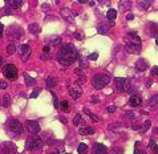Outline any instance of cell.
<instances>
[{"instance_id":"obj_1","label":"cell","mask_w":158,"mask_h":154,"mask_svg":"<svg viewBox=\"0 0 158 154\" xmlns=\"http://www.w3.org/2000/svg\"><path fill=\"white\" fill-rule=\"evenodd\" d=\"M79 59V52L73 44H64L57 53V61L61 65H70Z\"/></svg>"},{"instance_id":"obj_2","label":"cell","mask_w":158,"mask_h":154,"mask_svg":"<svg viewBox=\"0 0 158 154\" xmlns=\"http://www.w3.org/2000/svg\"><path fill=\"white\" fill-rule=\"evenodd\" d=\"M5 128H7V133H8V136H11L12 138H15V137L20 136L23 133V130H24V126H23L18 121V120H13V118L8 120Z\"/></svg>"},{"instance_id":"obj_3","label":"cell","mask_w":158,"mask_h":154,"mask_svg":"<svg viewBox=\"0 0 158 154\" xmlns=\"http://www.w3.org/2000/svg\"><path fill=\"white\" fill-rule=\"evenodd\" d=\"M126 51L129 53H140L141 52V39L137 35L129 36L126 43Z\"/></svg>"},{"instance_id":"obj_4","label":"cell","mask_w":158,"mask_h":154,"mask_svg":"<svg viewBox=\"0 0 158 154\" xmlns=\"http://www.w3.org/2000/svg\"><path fill=\"white\" fill-rule=\"evenodd\" d=\"M110 82V76L106 75V73H100V75H96L92 80V85L93 88L96 89H102L105 85Z\"/></svg>"},{"instance_id":"obj_5","label":"cell","mask_w":158,"mask_h":154,"mask_svg":"<svg viewBox=\"0 0 158 154\" xmlns=\"http://www.w3.org/2000/svg\"><path fill=\"white\" fill-rule=\"evenodd\" d=\"M43 145V138H40L37 134H31L25 141V148L28 150H35L41 148Z\"/></svg>"},{"instance_id":"obj_6","label":"cell","mask_w":158,"mask_h":154,"mask_svg":"<svg viewBox=\"0 0 158 154\" xmlns=\"http://www.w3.org/2000/svg\"><path fill=\"white\" fill-rule=\"evenodd\" d=\"M16 153H18V148L13 142L5 141L0 143V154H16Z\"/></svg>"},{"instance_id":"obj_7","label":"cell","mask_w":158,"mask_h":154,"mask_svg":"<svg viewBox=\"0 0 158 154\" xmlns=\"http://www.w3.org/2000/svg\"><path fill=\"white\" fill-rule=\"evenodd\" d=\"M116 89L118 92H127V90H130V80L125 79V77L116 79Z\"/></svg>"},{"instance_id":"obj_8","label":"cell","mask_w":158,"mask_h":154,"mask_svg":"<svg viewBox=\"0 0 158 154\" xmlns=\"http://www.w3.org/2000/svg\"><path fill=\"white\" fill-rule=\"evenodd\" d=\"M3 75H4L8 80H16L18 79V69L13 64H7L3 68Z\"/></svg>"},{"instance_id":"obj_9","label":"cell","mask_w":158,"mask_h":154,"mask_svg":"<svg viewBox=\"0 0 158 154\" xmlns=\"http://www.w3.org/2000/svg\"><path fill=\"white\" fill-rule=\"evenodd\" d=\"M23 36H24V31H23L21 27L16 25V27H12L11 29H9V37L12 40H19L21 39Z\"/></svg>"},{"instance_id":"obj_10","label":"cell","mask_w":158,"mask_h":154,"mask_svg":"<svg viewBox=\"0 0 158 154\" xmlns=\"http://www.w3.org/2000/svg\"><path fill=\"white\" fill-rule=\"evenodd\" d=\"M24 128L28 130L31 134H37V133L40 132V125L36 121H32V120H28V121L25 122Z\"/></svg>"},{"instance_id":"obj_11","label":"cell","mask_w":158,"mask_h":154,"mask_svg":"<svg viewBox=\"0 0 158 154\" xmlns=\"http://www.w3.org/2000/svg\"><path fill=\"white\" fill-rule=\"evenodd\" d=\"M82 95V89L80 88L79 85H72L69 88V96L72 97L73 100H77V98H80V96Z\"/></svg>"},{"instance_id":"obj_12","label":"cell","mask_w":158,"mask_h":154,"mask_svg":"<svg viewBox=\"0 0 158 154\" xmlns=\"http://www.w3.org/2000/svg\"><path fill=\"white\" fill-rule=\"evenodd\" d=\"M60 13H61V16L65 20H68V21H73V19L77 16V13L76 12H72L70 9H68V8H63L61 11H60Z\"/></svg>"},{"instance_id":"obj_13","label":"cell","mask_w":158,"mask_h":154,"mask_svg":"<svg viewBox=\"0 0 158 154\" xmlns=\"http://www.w3.org/2000/svg\"><path fill=\"white\" fill-rule=\"evenodd\" d=\"M92 150H93V153H95V154H108L106 146L102 145V143H95Z\"/></svg>"},{"instance_id":"obj_14","label":"cell","mask_w":158,"mask_h":154,"mask_svg":"<svg viewBox=\"0 0 158 154\" xmlns=\"http://www.w3.org/2000/svg\"><path fill=\"white\" fill-rule=\"evenodd\" d=\"M136 68H137V71L143 72V71H146V69L149 68V64H147V61L145 59H138L137 60V63H136Z\"/></svg>"},{"instance_id":"obj_15","label":"cell","mask_w":158,"mask_h":154,"mask_svg":"<svg viewBox=\"0 0 158 154\" xmlns=\"http://www.w3.org/2000/svg\"><path fill=\"white\" fill-rule=\"evenodd\" d=\"M7 4L13 9H18L23 5V0H7Z\"/></svg>"},{"instance_id":"obj_16","label":"cell","mask_w":158,"mask_h":154,"mask_svg":"<svg viewBox=\"0 0 158 154\" xmlns=\"http://www.w3.org/2000/svg\"><path fill=\"white\" fill-rule=\"evenodd\" d=\"M79 133L82 136H86V134H93L95 133V129L92 126H84V128H80L79 129Z\"/></svg>"},{"instance_id":"obj_17","label":"cell","mask_w":158,"mask_h":154,"mask_svg":"<svg viewBox=\"0 0 158 154\" xmlns=\"http://www.w3.org/2000/svg\"><path fill=\"white\" fill-rule=\"evenodd\" d=\"M129 102H130V105H132V106H138V105H141V102H142V100H141V97H140V96H137V95H133L132 97H130Z\"/></svg>"},{"instance_id":"obj_18","label":"cell","mask_w":158,"mask_h":154,"mask_svg":"<svg viewBox=\"0 0 158 154\" xmlns=\"http://www.w3.org/2000/svg\"><path fill=\"white\" fill-rule=\"evenodd\" d=\"M28 29H29V32H31L32 35H39V33H40V25L36 24V23L29 24L28 25Z\"/></svg>"},{"instance_id":"obj_19","label":"cell","mask_w":158,"mask_h":154,"mask_svg":"<svg viewBox=\"0 0 158 154\" xmlns=\"http://www.w3.org/2000/svg\"><path fill=\"white\" fill-rule=\"evenodd\" d=\"M112 25H113V21H110L108 25H106V24H101V25L98 27V28H97V32L101 33V35H104V33H106L108 31H109V28H110Z\"/></svg>"},{"instance_id":"obj_20","label":"cell","mask_w":158,"mask_h":154,"mask_svg":"<svg viewBox=\"0 0 158 154\" xmlns=\"http://www.w3.org/2000/svg\"><path fill=\"white\" fill-rule=\"evenodd\" d=\"M106 18L109 19L110 21H113V20L117 18V11H116V9H113V8H110L109 11L106 12Z\"/></svg>"},{"instance_id":"obj_21","label":"cell","mask_w":158,"mask_h":154,"mask_svg":"<svg viewBox=\"0 0 158 154\" xmlns=\"http://www.w3.org/2000/svg\"><path fill=\"white\" fill-rule=\"evenodd\" d=\"M122 128H124V125L122 124H120V122H116V124L109 125V130H112V132H120Z\"/></svg>"},{"instance_id":"obj_22","label":"cell","mask_w":158,"mask_h":154,"mask_svg":"<svg viewBox=\"0 0 158 154\" xmlns=\"http://www.w3.org/2000/svg\"><path fill=\"white\" fill-rule=\"evenodd\" d=\"M149 27H150V29H152V35L150 36H153V37H158V25L156 24V23H150Z\"/></svg>"},{"instance_id":"obj_23","label":"cell","mask_w":158,"mask_h":154,"mask_svg":"<svg viewBox=\"0 0 158 154\" xmlns=\"http://www.w3.org/2000/svg\"><path fill=\"white\" fill-rule=\"evenodd\" d=\"M19 51H20V55H24V53L31 52V48H29L28 44H21L19 47Z\"/></svg>"},{"instance_id":"obj_24","label":"cell","mask_w":158,"mask_h":154,"mask_svg":"<svg viewBox=\"0 0 158 154\" xmlns=\"http://www.w3.org/2000/svg\"><path fill=\"white\" fill-rule=\"evenodd\" d=\"M150 4H152V0H142V2L138 3V7L141 9H146V8H149Z\"/></svg>"},{"instance_id":"obj_25","label":"cell","mask_w":158,"mask_h":154,"mask_svg":"<svg viewBox=\"0 0 158 154\" xmlns=\"http://www.w3.org/2000/svg\"><path fill=\"white\" fill-rule=\"evenodd\" d=\"M24 80H25V84H27V85H29V86H31V85H35V84H36V80L32 79V77L29 76V75H27V73L24 75Z\"/></svg>"},{"instance_id":"obj_26","label":"cell","mask_w":158,"mask_h":154,"mask_svg":"<svg viewBox=\"0 0 158 154\" xmlns=\"http://www.w3.org/2000/svg\"><path fill=\"white\" fill-rule=\"evenodd\" d=\"M77 152H79V154H86L88 153V146L85 143H80L79 148H77Z\"/></svg>"},{"instance_id":"obj_27","label":"cell","mask_w":158,"mask_h":154,"mask_svg":"<svg viewBox=\"0 0 158 154\" xmlns=\"http://www.w3.org/2000/svg\"><path fill=\"white\" fill-rule=\"evenodd\" d=\"M9 104H11V98H9L8 95L3 96L2 97V105L4 106V108H7V106H9Z\"/></svg>"},{"instance_id":"obj_28","label":"cell","mask_w":158,"mask_h":154,"mask_svg":"<svg viewBox=\"0 0 158 154\" xmlns=\"http://www.w3.org/2000/svg\"><path fill=\"white\" fill-rule=\"evenodd\" d=\"M158 105V95H154L152 98L149 100V106H152V108H154V106Z\"/></svg>"},{"instance_id":"obj_29","label":"cell","mask_w":158,"mask_h":154,"mask_svg":"<svg viewBox=\"0 0 158 154\" xmlns=\"http://www.w3.org/2000/svg\"><path fill=\"white\" fill-rule=\"evenodd\" d=\"M45 84H47V88H48L49 90H52V88H53V86H55V81H53V79H52V77H47Z\"/></svg>"},{"instance_id":"obj_30","label":"cell","mask_w":158,"mask_h":154,"mask_svg":"<svg viewBox=\"0 0 158 154\" xmlns=\"http://www.w3.org/2000/svg\"><path fill=\"white\" fill-rule=\"evenodd\" d=\"M7 52H8L9 55H13V53L16 52V45L13 44V43H9V44L7 45Z\"/></svg>"},{"instance_id":"obj_31","label":"cell","mask_w":158,"mask_h":154,"mask_svg":"<svg viewBox=\"0 0 158 154\" xmlns=\"http://www.w3.org/2000/svg\"><path fill=\"white\" fill-rule=\"evenodd\" d=\"M121 7L124 9H129L132 7V2L130 0H121Z\"/></svg>"},{"instance_id":"obj_32","label":"cell","mask_w":158,"mask_h":154,"mask_svg":"<svg viewBox=\"0 0 158 154\" xmlns=\"http://www.w3.org/2000/svg\"><path fill=\"white\" fill-rule=\"evenodd\" d=\"M61 44V39L59 37V36H53V37L51 39V45H60Z\"/></svg>"},{"instance_id":"obj_33","label":"cell","mask_w":158,"mask_h":154,"mask_svg":"<svg viewBox=\"0 0 158 154\" xmlns=\"http://www.w3.org/2000/svg\"><path fill=\"white\" fill-rule=\"evenodd\" d=\"M84 113H86V114H88V116L90 117V120H92L93 122H97V121H98V117L95 116V114H93V113H90L88 109H84Z\"/></svg>"},{"instance_id":"obj_34","label":"cell","mask_w":158,"mask_h":154,"mask_svg":"<svg viewBox=\"0 0 158 154\" xmlns=\"http://www.w3.org/2000/svg\"><path fill=\"white\" fill-rule=\"evenodd\" d=\"M149 128H150V121H149V120H146V121L143 122V125L141 126V133H145Z\"/></svg>"},{"instance_id":"obj_35","label":"cell","mask_w":158,"mask_h":154,"mask_svg":"<svg viewBox=\"0 0 158 154\" xmlns=\"http://www.w3.org/2000/svg\"><path fill=\"white\" fill-rule=\"evenodd\" d=\"M108 154H124V149L122 148H114L112 152H108Z\"/></svg>"},{"instance_id":"obj_36","label":"cell","mask_w":158,"mask_h":154,"mask_svg":"<svg viewBox=\"0 0 158 154\" xmlns=\"http://www.w3.org/2000/svg\"><path fill=\"white\" fill-rule=\"evenodd\" d=\"M60 106H61V109L64 110V112H69V102L68 101H63Z\"/></svg>"},{"instance_id":"obj_37","label":"cell","mask_w":158,"mask_h":154,"mask_svg":"<svg viewBox=\"0 0 158 154\" xmlns=\"http://www.w3.org/2000/svg\"><path fill=\"white\" fill-rule=\"evenodd\" d=\"M80 122H81V116L76 114L75 117H73V125H79Z\"/></svg>"},{"instance_id":"obj_38","label":"cell","mask_w":158,"mask_h":154,"mask_svg":"<svg viewBox=\"0 0 158 154\" xmlns=\"http://www.w3.org/2000/svg\"><path fill=\"white\" fill-rule=\"evenodd\" d=\"M134 113L133 112H127V113H125V118L126 120H134Z\"/></svg>"},{"instance_id":"obj_39","label":"cell","mask_w":158,"mask_h":154,"mask_svg":"<svg viewBox=\"0 0 158 154\" xmlns=\"http://www.w3.org/2000/svg\"><path fill=\"white\" fill-rule=\"evenodd\" d=\"M89 102L90 104H97V102H100V98L97 96H92L90 97V100H89Z\"/></svg>"},{"instance_id":"obj_40","label":"cell","mask_w":158,"mask_h":154,"mask_svg":"<svg viewBox=\"0 0 158 154\" xmlns=\"http://www.w3.org/2000/svg\"><path fill=\"white\" fill-rule=\"evenodd\" d=\"M12 13V9H11V7H9L8 4L5 5V8H4V15H11Z\"/></svg>"},{"instance_id":"obj_41","label":"cell","mask_w":158,"mask_h":154,"mask_svg":"<svg viewBox=\"0 0 158 154\" xmlns=\"http://www.w3.org/2000/svg\"><path fill=\"white\" fill-rule=\"evenodd\" d=\"M97 59H98V53L97 52H93L89 55V60H97Z\"/></svg>"},{"instance_id":"obj_42","label":"cell","mask_w":158,"mask_h":154,"mask_svg":"<svg viewBox=\"0 0 158 154\" xmlns=\"http://www.w3.org/2000/svg\"><path fill=\"white\" fill-rule=\"evenodd\" d=\"M8 88V84H7L4 80H2V81H0V89H7Z\"/></svg>"},{"instance_id":"obj_43","label":"cell","mask_w":158,"mask_h":154,"mask_svg":"<svg viewBox=\"0 0 158 154\" xmlns=\"http://www.w3.org/2000/svg\"><path fill=\"white\" fill-rule=\"evenodd\" d=\"M29 55H31V52H28V53H24V55H21V56H23V57H21L23 61H27V60L29 59Z\"/></svg>"},{"instance_id":"obj_44","label":"cell","mask_w":158,"mask_h":154,"mask_svg":"<svg viewBox=\"0 0 158 154\" xmlns=\"http://www.w3.org/2000/svg\"><path fill=\"white\" fill-rule=\"evenodd\" d=\"M152 75L153 76H158V66H153V68H152Z\"/></svg>"},{"instance_id":"obj_45","label":"cell","mask_w":158,"mask_h":154,"mask_svg":"<svg viewBox=\"0 0 158 154\" xmlns=\"http://www.w3.org/2000/svg\"><path fill=\"white\" fill-rule=\"evenodd\" d=\"M75 37H76L77 40H82V39H84V36H82V33L77 32V33H75Z\"/></svg>"},{"instance_id":"obj_46","label":"cell","mask_w":158,"mask_h":154,"mask_svg":"<svg viewBox=\"0 0 158 154\" xmlns=\"http://www.w3.org/2000/svg\"><path fill=\"white\" fill-rule=\"evenodd\" d=\"M108 112L109 113H114V110H116V106H113V105H110V106H108Z\"/></svg>"},{"instance_id":"obj_47","label":"cell","mask_w":158,"mask_h":154,"mask_svg":"<svg viewBox=\"0 0 158 154\" xmlns=\"http://www.w3.org/2000/svg\"><path fill=\"white\" fill-rule=\"evenodd\" d=\"M53 104H55V106H56V108H59V101H57V97H56V95H53Z\"/></svg>"},{"instance_id":"obj_48","label":"cell","mask_w":158,"mask_h":154,"mask_svg":"<svg viewBox=\"0 0 158 154\" xmlns=\"http://www.w3.org/2000/svg\"><path fill=\"white\" fill-rule=\"evenodd\" d=\"M37 96H39V90H35V92L31 95V98H36Z\"/></svg>"},{"instance_id":"obj_49","label":"cell","mask_w":158,"mask_h":154,"mask_svg":"<svg viewBox=\"0 0 158 154\" xmlns=\"http://www.w3.org/2000/svg\"><path fill=\"white\" fill-rule=\"evenodd\" d=\"M40 59H41V60H47V59H48V55H47V53H41Z\"/></svg>"},{"instance_id":"obj_50","label":"cell","mask_w":158,"mask_h":154,"mask_svg":"<svg viewBox=\"0 0 158 154\" xmlns=\"http://www.w3.org/2000/svg\"><path fill=\"white\" fill-rule=\"evenodd\" d=\"M149 145H150V146H153V148H154V146H156V140H154V138H152V140H150Z\"/></svg>"},{"instance_id":"obj_51","label":"cell","mask_w":158,"mask_h":154,"mask_svg":"<svg viewBox=\"0 0 158 154\" xmlns=\"http://www.w3.org/2000/svg\"><path fill=\"white\" fill-rule=\"evenodd\" d=\"M49 49H51V47H49V45H45L43 51H44V53H48V52H49Z\"/></svg>"},{"instance_id":"obj_52","label":"cell","mask_w":158,"mask_h":154,"mask_svg":"<svg viewBox=\"0 0 158 154\" xmlns=\"http://www.w3.org/2000/svg\"><path fill=\"white\" fill-rule=\"evenodd\" d=\"M3 31H4V25L0 23V37H2V35H3Z\"/></svg>"},{"instance_id":"obj_53","label":"cell","mask_w":158,"mask_h":154,"mask_svg":"<svg viewBox=\"0 0 158 154\" xmlns=\"http://www.w3.org/2000/svg\"><path fill=\"white\" fill-rule=\"evenodd\" d=\"M134 154H145V153H143V152H141V150L140 149H134Z\"/></svg>"},{"instance_id":"obj_54","label":"cell","mask_w":158,"mask_h":154,"mask_svg":"<svg viewBox=\"0 0 158 154\" xmlns=\"http://www.w3.org/2000/svg\"><path fill=\"white\" fill-rule=\"evenodd\" d=\"M41 8H43V9H44V11H45V12H48V11H49V7H48V5H47V4H43V7H41Z\"/></svg>"},{"instance_id":"obj_55","label":"cell","mask_w":158,"mask_h":154,"mask_svg":"<svg viewBox=\"0 0 158 154\" xmlns=\"http://www.w3.org/2000/svg\"><path fill=\"white\" fill-rule=\"evenodd\" d=\"M60 121L63 124H66V118H64V117H60Z\"/></svg>"},{"instance_id":"obj_56","label":"cell","mask_w":158,"mask_h":154,"mask_svg":"<svg viewBox=\"0 0 158 154\" xmlns=\"http://www.w3.org/2000/svg\"><path fill=\"white\" fill-rule=\"evenodd\" d=\"M133 18H134L133 15H127V16H126V20H133Z\"/></svg>"},{"instance_id":"obj_57","label":"cell","mask_w":158,"mask_h":154,"mask_svg":"<svg viewBox=\"0 0 158 154\" xmlns=\"http://www.w3.org/2000/svg\"><path fill=\"white\" fill-rule=\"evenodd\" d=\"M154 154H158V145L154 146Z\"/></svg>"},{"instance_id":"obj_58","label":"cell","mask_w":158,"mask_h":154,"mask_svg":"<svg viewBox=\"0 0 158 154\" xmlns=\"http://www.w3.org/2000/svg\"><path fill=\"white\" fill-rule=\"evenodd\" d=\"M79 2H80V3H88L89 0H79Z\"/></svg>"},{"instance_id":"obj_59","label":"cell","mask_w":158,"mask_h":154,"mask_svg":"<svg viewBox=\"0 0 158 154\" xmlns=\"http://www.w3.org/2000/svg\"><path fill=\"white\" fill-rule=\"evenodd\" d=\"M2 65H3V57L0 56V66H2Z\"/></svg>"},{"instance_id":"obj_60","label":"cell","mask_w":158,"mask_h":154,"mask_svg":"<svg viewBox=\"0 0 158 154\" xmlns=\"http://www.w3.org/2000/svg\"><path fill=\"white\" fill-rule=\"evenodd\" d=\"M154 133H156V134H158V128H154Z\"/></svg>"},{"instance_id":"obj_61","label":"cell","mask_w":158,"mask_h":154,"mask_svg":"<svg viewBox=\"0 0 158 154\" xmlns=\"http://www.w3.org/2000/svg\"><path fill=\"white\" fill-rule=\"evenodd\" d=\"M156 43H157V45H158V37H156Z\"/></svg>"},{"instance_id":"obj_62","label":"cell","mask_w":158,"mask_h":154,"mask_svg":"<svg viewBox=\"0 0 158 154\" xmlns=\"http://www.w3.org/2000/svg\"><path fill=\"white\" fill-rule=\"evenodd\" d=\"M51 154H59V153H57V152H53V153H51Z\"/></svg>"},{"instance_id":"obj_63","label":"cell","mask_w":158,"mask_h":154,"mask_svg":"<svg viewBox=\"0 0 158 154\" xmlns=\"http://www.w3.org/2000/svg\"><path fill=\"white\" fill-rule=\"evenodd\" d=\"M5 2H7V0H5Z\"/></svg>"}]
</instances>
